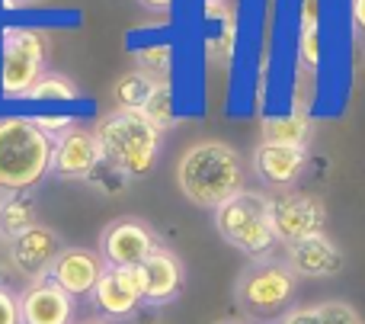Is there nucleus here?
I'll use <instances>...</instances> for the list:
<instances>
[{"label":"nucleus","instance_id":"1","mask_svg":"<svg viewBox=\"0 0 365 324\" xmlns=\"http://www.w3.org/2000/svg\"><path fill=\"white\" fill-rule=\"evenodd\" d=\"M173 180L186 203L215 212L244 190V158L227 141L202 138L180 154Z\"/></svg>","mask_w":365,"mask_h":324},{"label":"nucleus","instance_id":"2","mask_svg":"<svg viewBox=\"0 0 365 324\" xmlns=\"http://www.w3.org/2000/svg\"><path fill=\"white\" fill-rule=\"evenodd\" d=\"M55 141L26 113L0 116V190L26 193L48 177Z\"/></svg>","mask_w":365,"mask_h":324},{"label":"nucleus","instance_id":"3","mask_svg":"<svg viewBox=\"0 0 365 324\" xmlns=\"http://www.w3.org/2000/svg\"><path fill=\"white\" fill-rule=\"evenodd\" d=\"M93 132H96V138H100L103 158L113 167H119L128 180H141L158 167L160 148H164V135L141 113L109 109V113H103L100 119H96Z\"/></svg>","mask_w":365,"mask_h":324},{"label":"nucleus","instance_id":"4","mask_svg":"<svg viewBox=\"0 0 365 324\" xmlns=\"http://www.w3.org/2000/svg\"><path fill=\"white\" fill-rule=\"evenodd\" d=\"M48 55L51 42L42 26H0V100L23 103L29 87L48 71Z\"/></svg>","mask_w":365,"mask_h":324},{"label":"nucleus","instance_id":"5","mask_svg":"<svg viewBox=\"0 0 365 324\" xmlns=\"http://www.w3.org/2000/svg\"><path fill=\"white\" fill-rule=\"evenodd\" d=\"M215 231L225 244L240 250L250 260L259 257H272L276 250V231H272V216H269V193L263 190H240L227 203H221L212 212Z\"/></svg>","mask_w":365,"mask_h":324},{"label":"nucleus","instance_id":"6","mask_svg":"<svg viewBox=\"0 0 365 324\" xmlns=\"http://www.w3.org/2000/svg\"><path fill=\"white\" fill-rule=\"evenodd\" d=\"M298 289V276L292 267L279 257H259L250 260V267L240 270L237 283H234V299H237L240 312L250 318H272L282 315L292 305Z\"/></svg>","mask_w":365,"mask_h":324},{"label":"nucleus","instance_id":"7","mask_svg":"<svg viewBox=\"0 0 365 324\" xmlns=\"http://www.w3.org/2000/svg\"><path fill=\"white\" fill-rule=\"evenodd\" d=\"M158 248V231L138 216L113 218L100 231V241H96V254L103 257L106 267H141Z\"/></svg>","mask_w":365,"mask_h":324},{"label":"nucleus","instance_id":"8","mask_svg":"<svg viewBox=\"0 0 365 324\" xmlns=\"http://www.w3.org/2000/svg\"><path fill=\"white\" fill-rule=\"evenodd\" d=\"M269 216L272 231L279 244H292L324 231L327 222V206L321 196H311L302 190H279L269 193Z\"/></svg>","mask_w":365,"mask_h":324},{"label":"nucleus","instance_id":"9","mask_svg":"<svg viewBox=\"0 0 365 324\" xmlns=\"http://www.w3.org/2000/svg\"><path fill=\"white\" fill-rule=\"evenodd\" d=\"M103 161L106 158H103V148H100L93 126H81L77 122L74 128L58 135L55 145H51L48 177L64 180V183H83Z\"/></svg>","mask_w":365,"mask_h":324},{"label":"nucleus","instance_id":"10","mask_svg":"<svg viewBox=\"0 0 365 324\" xmlns=\"http://www.w3.org/2000/svg\"><path fill=\"white\" fill-rule=\"evenodd\" d=\"M90 305L103 321H128L138 315L141 305V276L138 267H106L100 283L90 293Z\"/></svg>","mask_w":365,"mask_h":324},{"label":"nucleus","instance_id":"11","mask_svg":"<svg viewBox=\"0 0 365 324\" xmlns=\"http://www.w3.org/2000/svg\"><path fill=\"white\" fill-rule=\"evenodd\" d=\"M61 250H64L61 231L38 222L29 231H23L16 241L6 244V260H10L13 273L23 276V283H32V280L48 276V267L55 263V257Z\"/></svg>","mask_w":365,"mask_h":324},{"label":"nucleus","instance_id":"12","mask_svg":"<svg viewBox=\"0 0 365 324\" xmlns=\"http://www.w3.org/2000/svg\"><path fill=\"white\" fill-rule=\"evenodd\" d=\"M19 324H77V299L61 286L42 280L23 283L19 289Z\"/></svg>","mask_w":365,"mask_h":324},{"label":"nucleus","instance_id":"13","mask_svg":"<svg viewBox=\"0 0 365 324\" xmlns=\"http://www.w3.org/2000/svg\"><path fill=\"white\" fill-rule=\"evenodd\" d=\"M141 276V305L145 308H164L177 302L186 286V267L170 248L160 244L151 257L138 267Z\"/></svg>","mask_w":365,"mask_h":324},{"label":"nucleus","instance_id":"14","mask_svg":"<svg viewBox=\"0 0 365 324\" xmlns=\"http://www.w3.org/2000/svg\"><path fill=\"white\" fill-rule=\"evenodd\" d=\"M253 173L269 190H292L302 180L308 167V148L304 145H282V141H259L250 154Z\"/></svg>","mask_w":365,"mask_h":324},{"label":"nucleus","instance_id":"15","mask_svg":"<svg viewBox=\"0 0 365 324\" xmlns=\"http://www.w3.org/2000/svg\"><path fill=\"white\" fill-rule=\"evenodd\" d=\"M282 260L289 263L295 276H304V280H330V276L343 273L346 254H343V248L327 231H317V235H311V238L285 244Z\"/></svg>","mask_w":365,"mask_h":324},{"label":"nucleus","instance_id":"16","mask_svg":"<svg viewBox=\"0 0 365 324\" xmlns=\"http://www.w3.org/2000/svg\"><path fill=\"white\" fill-rule=\"evenodd\" d=\"M103 270V257L93 248H81V244H64V250L55 257V263L48 267V280L55 286H61L68 295L74 299H90L93 286L100 283Z\"/></svg>","mask_w":365,"mask_h":324},{"label":"nucleus","instance_id":"17","mask_svg":"<svg viewBox=\"0 0 365 324\" xmlns=\"http://www.w3.org/2000/svg\"><path fill=\"white\" fill-rule=\"evenodd\" d=\"M298 68L317 74L324 64V0H302L298 16Z\"/></svg>","mask_w":365,"mask_h":324},{"label":"nucleus","instance_id":"18","mask_svg":"<svg viewBox=\"0 0 365 324\" xmlns=\"http://www.w3.org/2000/svg\"><path fill=\"white\" fill-rule=\"evenodd\" d=\"M26 106H42V109H64V106H77L83 103V93L68 74L61 71H45L26 93Z\"/></svg>","mask_w":365,"mask_h":324},{"label":"nucleus","instance_id":"19","mask_svg":"<svg viewBox=\"0 0 365 324\" xmlns=\"http://www.w3.org/2000/svg\"><path fill=\"white\" fill-rule=\"evenodd\" d=\"M38 225V199L32 190L26 193H6L4 206H0V241L10 244L16 241L23 231Z\"/></svg>","mask_w":365,"mask_h":324},{"label":"nucleus","instance_id":"20","mask_svg":"<svg viewBox=\"0 0 365 324\" xmlns=\"http://www.w3.org/2000/svg\"><path fill=\"white\" fill-rule=\"evenodd\" d=\"M311 132H314V116L298 113V109H289V113H279V116H266L263 119V141H282V145L308 148Z\"/></svg>","mask_w":365,"mask_h":324},{"label":"nucleus","instance_id":"21","mask_svg":"<svg viewBox=\"0 0 365 324\" xmlns=\"http://www.w3.org/2000/svg\"><path fill=\"white\" fill-rule=\"evenodd\" d=\"M160 81H154L151 74H145V71L132 68L125 71V74L115 77L113 83V100H115V109H128V113H141V109L148 106V100H151V93L158 90Z\"/></svg>","mask_w":365,"mask_h":324},{"label":"nucleus","instance_id":"22","mask_svg":"<svg viewBox=\"0 0 365 324\" xmlns=\"http://www.w3.org/2000/svg\"><path fill=\"white\" fill-rule=\"evenodd\" d=\"M132 58H135V68L151 74L154 81L160 83H170V74H173V45L170 42H148V45H138L132 49Z\"/></svg>","mask_w":365,"mask_h":324},{"label":"nucleus","instance_id":"23","mask_svg":"<svg viewBox=\"0 0 365 324\" xmlns=\"http://www.w3.org/2000/svg\"><path fill=\"white\" fill-rule=\"evenodd\" d=\"M141 116H145V119L151 122L160 135L170 132V128L177 126V119H180L177 96H173V83H158V90L151 93V100H148V106L141 109Z\"/></svg>","mask_w":365,"mask_h":324},{"label":"nucleus","instance_id":"24","mask_svg":"<svg viewBox=\"0 0 365 324\" xmlns=\"http://www.w3.org/2000/svg\"><path fill=\"white\" fill-rule=\"evenodd\" d=\"M83 183H87L93 193H100V196L115 199V196H122V193L128 190V183H132V180H128L125 173L119 171V167H113L109 161H103V164L96 167V171L90 173L87 180H83Z\"/></svg>","mask_w":365,"mask_h":324},{"label":"nucleus","instance_id":"25","mask_svg":"<svg viewBox=\"0 0 365 324\" xmlns=\"http://www.w3.org/2000/svg\"><path fill=\"white\" fill-rule=\"evenodd\" d=\"M317 305V324H365L359 308L346 299H327L314 302Z\"/></svg>","mask_w":365,"mask_h":324},{"label":"nucleus","instance_id":"26","mask_svg":"<svg viewBox=\"0 0 365 324\" xmlns=\"http://www.w3.org/2000/svg\"><path fill=\"white\" fill-rule=\"evenodd\" d=\"M26 116H29V119L36 122L51 141H55L58 135H64L68 128L77 126V113H61V109H51V113L45 109V113H26Z\"/></svg>","mask_w":365,"mask_h":324},{"label":"nucleus","instance_id":"27","mask_svg":"<svg viewBox=\"0 0 365 324\" xmlns=\"http://www.w3.org/2000/svg\"><path fill=\"white\" fill-rule=\"evenodd\" d=\"M0 324H19V289L0 280Z\"/></svg>","mask_w":365,"mask_h":324},{"label":"nucleus","instance_id":"28","mask_svg":"<svg viewBox=\"0 0 365 324\" xmlns=\"http://www.w3.org/2000/svg\"><path fill=\"white\" fill-rule=\"evenodd\" d=\"M173 4H177V0H138V6L148 13H170Z\"/></svg>","mask_w":365,"mask_h":324},{"label":"nucleus","instance_id":"29","mask_svg":"<svg viewBox=\"0 0 365 324\" xmlns=\"http://www.w3.org/2000/svg\"><path fill=\"white\" fill-rule=\"evenodd\" d=\"M349 13H353V26L359 32H365V0H353L349 4Z\"/></svg>","mask_w":365,"mask_h":324},{"label":"nucleus","instance_id":"30","mask_svg":"<svg viewBox=\"0 0 365 324\" xmlns=\"http://www.w3.org/2000/svg\"><path fill=\"white\" fill-rule=\"evenodd\" d=\"M42 0H0V10L16 13V10H29V6H38Z\"/></svg>","mask_w":365,"mask_h":324},{"label":"nucleus","instance_id":"31","mask_svg":"<svg viewBox=\"0 0 365 324\" xmlns=\"http://www.w3.org/2000/svg\"><path fill=\"white\" fill-rule=\"evenodd\" d=\"M77 324H109V321H103L100 315H93V318H77Z\"/></svg>","mask_w":365,"mask_h":324},{"label":"nucleus","instance_id":"32","mask_svg":"<svg viewBox=\"0 0 365 324\" xmlns=\"http://www.w3.org/2000/svg\"><path fill=\"white\" fill-rule=\"evenodd\" d=\"M215 324H247L244 318H221V321H215Z\"/></svg>","mask_w":365,"mask_h":324},{"label":"nucleus","instance_id":"33","mask_svg":"<svg viewBox=\"0 0 365 324\" xmlns=\"http://www.w3.org/2000/svg\"><path fill=\"white\" fill-rule=\"evenodd\" d=\"M4 199H6V193H4V190H0V206H4Z\"/></svg>","mask_w":365,"mask_h":324},{"label":"nucleus","instance_id":"34","mask_svg":"<svg viewBox=\"0 0 365 324\" xmlns=\"http://www.w3.org/2000/svg\"><path fill=\"white\" fill-rule=\"evenodd\" d=\"M205 4H225V0H205Z\"/></svg>","mask_w":365,"mask_h":324},{"label":"nucleus","instance_id":"35","mask_svg":"<svg viewBox=\"0 0 365 324\" xmlns=\"http://www.w3.org/2000/svg\"><path fill=\"white\" fill-rule=\"evenodd\" d=\"M151 324H158V321H151Z\"/></svg>","mask_w":365,"mask_h":324}]
</instances>
